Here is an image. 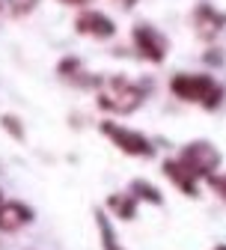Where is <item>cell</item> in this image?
Segmentation results:
<instances>
[{
	"instance_id": "1",
	"label": "cell",
	"mask_w": 226,
	"mask_h": 250,
	"mask_svg": "<svg viewBox=\"0 0 226 250\" xmlns=\"http://www.w3.org/2000/svg\"><path fill=\"white\" fill-rule=\"evenodd\" d=\"M173 96L190 104H203L205 110H214L223 102V86L211 75H173L170 81Z\"/></svg>"
},
{
	"instance_id": "2",
	"label": "cell",
	"mask_w": 226,
	"mask_h": 250,
	"mask_svg": "<svg viewBox=\"0 0 226 250\" xmlns=\"http://www.w3.org/2000/svg\"><path fill=\"white\" fill-rule=\"evenodd\" d=\"M146 99L143 86H137L134 81H128L122 75L113 78H102L99 83V104L110 113H134Z\"/></svg>"
},
{
	"instance_id": "3",
	"label": "cell",
	"mask_w": 226,
	"mask_h": 250,
	"mask_svg": "<svg viewBox=\"0 0 226 250\" xmlns=\"http://www.w3.org/2000/svg\"><path fill=\"white\" fill-rule=\"evenodd\" d=\"M179 164L193 176V179H203V176H214L220 167V152L214 143L208 140H193L187 146H182L179 152Z\"/></svg>"
},
{
	"instance_id": "4",
	"label": "cell",
	"mask_w": 226,
	"mask_h": 250,
	"mask_svg": "<svg viewBox=\"0 0 226 250\" xmlns=\"http://www.w3.org/2000/svg\"><path fill=\"white\" fill-rule=\"evenodd\" d=\"M102 131H104V137L113 140V146H119L125 155H134V158H152V155H155V143H152L146 134L131 131V128H125V125H119V122L104 119V122H102Z\"/></svg>"
},
{
	"instance_id": "5",
	"label": "cell",
	"mask_w": 226,
	"mask_h": 250,
	"mask_svg": "<svg viewBox=\"0 0 226 250\" xmlns=\"http://www.w3.org/2000/svg\"><path fill=\"white\" fill-rule=\"evenodd\" d=\"M131 39H134V51L143 60L164 62V57H167V39H164V33H158L152 24H134Z\"/></svg>"
},
{
	"instance_id": "6",
	"label": "cell",
	"mask_w": 226,
	"mask_h": 250,
	"mask_svg": "<svg viewBox=\"0 0 226 250\" xmlns=\"http://www.w3.org/2000/svg\"><path fill=\"white\" fill-rule=\"evenodd\" d=\"M193 30H197V36L205 39V42L217 39L220 30H226V12L214 9L211 3H200L193 9Z\"/></svg>"
},
{
	"instance_id": "7",
	"label": "cell",
	"mask_w": 226,
	"mask_h": 250,
	"mask_svg": "<svg viewBox=\"0 0 226 250\" xmlns=\"http://www.w3.org/2000/svg\"><path fill=\"white\" fill-rule=\"evenodd\" d=\"M75 30L83 36H92V39H110L116 33V24L104 12H81L75 18Z\"/></svg>"
},
{
	"instance_id": "8",
	"label": "cell",
	"mask_w": 226,
	"mask_h": 250,
	"mask_svg": "<svg viewBox=\"0 0 226 250\" xmlns=\"http://www.w3.org/2000/svg\"><path fill=\"white\" fill-rule=\"evenodd\" d=\"M33 221V208L18 203V200H3L0 203V232H18Z\"/></svg>"
},
{
	"instance_id": "9",
	"label": "cell",
	"mask_w": 226,
	"mask_h": 250,
	"mask_svg": "<svg viewBox=\"0 0 226 250\" xmlns=\"http://www.w3.org/2000/svg\"><path fill=\"white\" fill-rule=\"evenodd\" d=\"M164 173H167V179L179 188L182 194H187V197H197L200 191H197V179H193L179 161H164Z\"/></svg>"
},
{
	"instance_id": "10",
	"label": "cell",
	"mask_w": 226,
	"mask_h": 250,
	"mask_svg": "<svg viewBox=\"0 0 226 250\" xmlns=\"http://www.w3.org/2000/svg\"><path fill=\"white\" fill-rule=\"evenodd\" d=\"M107 206H110V211L116 217H122V221H131V217L137 214V200L131 194H110Z\"/></svg>"
},
{
	"instance_id": "11",
	"label": "cell",
	"mask_w": 226,
	"mask_h": 250,
	"mask_svg": "<svg viewBox=\"0 0 226 250\" xmlns=\"http://www.w3.org/2000/svg\"><path fill=\"white\" fill-rule=\"evenodd\" d=\"M95 224H99V232H102V244H104V250H125V247L116 241V232H113V227H110V221H107V214H104L102 208H95Z\"/></svg>"
},
{
	"instance_id": "12",
	"label": "cell",
	"mask_w": 226,
	"mask_h": 250,
	"mask_svg": "<svg viewBox=\"0 0 226 250\" xmlns=\"http://www.w3.org/2000/svg\"><path fill=\"white\" fill-rule=\"evenodd\" d=\"M128 194H131L137 203L140 200H146V203H155V206H161V203H164V197H161V191H155V188L149 185V182H143V179H137V182H131V191H128Z\"/></svg>"
},
{
	"instance_id": "13",
	"label": "cell",
	"mask_w": 226,
	"mask_h": 250,
	"mask_svg": "<svg viewBox=\"0 0 226 250\" xmlns=\"http://www.w3.org/2000/svg\"><path fill=\"white\" fill-rule=\"evenodd\" d=\"M6 3H9V12L21 18V15H30V12H33L39 0H6Z\"/></svg>"
},
{
	"instance_id": "14",
	"label": "cell",
	"mask_w": 226,
	"mask_h": 250,
	"mask_svg": "<svg viewBox=\"0 0 226 250\" xmlns=\"http://www.w3.org/2000/svg\"><path fill=\"white\" fill-rule=\"evenodd\" d=\"M3 125L9 128V134H12L15 140H24V125L15 122V116H3Z\"/></svg>"
},
{
	"instance_id": "15",
	"label": "cell",
	"mask_w": 226,
	"mask_h": 250,
	"mask_svg": "<svg viewBox=\"0 0 226 250\" xmlns=\"http://www.w3.org/2000/svg\"><path fill=\"white\" fill-rule=\"evenodd\" d=\"M62 3H86V0H62Z\"/></svg>"
},
{
	"instance_id": "16",
	"label": "cell",
	"mask_w": 226,
	"mask_h": 250,
	"mask_svg": "<svg viewBox=\"0 0 226 250\" xmlns=\"http://www.w3.org/2000/svg\"><path fill=\"white\" fill-rule=\"evenodd\" d=\"M214 250H226V247H223V244H220V247H214Z\"/></svg>"
},
{
	"instance_id": "17",
	"label": "cell",
	"mask_w": 226,
	"mask_h": 250,
	"mask_svg": "<svg viewBox=\"0 0 226 250\" xmlns=\"http://www.w3.org/2000/svg\"><path fill=\"white\" fill-rule=\"evenodd\" d=\"M0 203H3V194H0Z\"/></svg>"
},
{
	"instance_id": "18",
	"label": "cell",
	"mask_w": 226,
	"mask_h": 250,
	"mask_svg": "<svg viewBox=\"0 0 226 250\" xmlns=\"http://www.w3.org/2000/svg\"><path fill=\"white\" fill-rule=\"evenodd\" d=\"M0 6H3V0H0Z\"/></svg>"
}]
</instances>
